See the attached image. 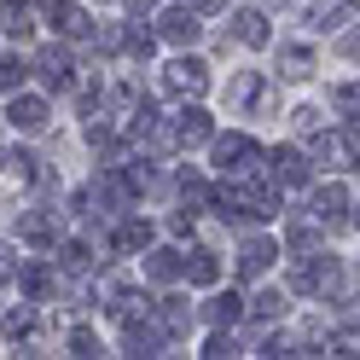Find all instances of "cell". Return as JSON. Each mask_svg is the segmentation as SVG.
Here are the masks:
<instances>
[{
    "instance_id": "1",
    "label": "cell",
    "mask_w": 360,
    "mask_h": 360,
    "mask_svg": "<svg viewBox=\"0 0 360 360\" xmlns=\"http://www.w3.org/2000/svg\"><path fill=\"white\" fill-rule=\"evenodd\" d=\"M215 204H221L227 221H274L279 215L274 186H262V180H250V174H227V186L215 192Z\"/></svg>"
},
{
    "instance_id": "2",
    "label": "cell",
    "mask_w": 360,
    "mask_h": 360,
    "mask_svg": "<svg viewBox=\"0 0 360 360\" xmlns=\"http://www.w3.org/2000/svg\"><path fill=\"white\" fill-rule=\"evenodd\" d=\"M337 285H343V267H337L331 250H297V262H290V290L297 297H337Z\"/></svg>"
},
{
    "instance_id": "3",
    "label": "cell",
    "mask_w": 360,
    "mask_h": 360,
    "mask_svg": "<svg viewBox=\"0 0 360 360\" xmlns=\"http://www.w3.org/2000/svg\"><path fill=\"white\" fill-rule=\"evenodd\" d=\"M227 105H233V117H262V110L274 105V82H267L262 70H233Z\"/></svg>"
},
{
    "instance_id": "4",
    "label": "cell",
    "mask_w": 360,
    "mask_h": 360,
    "mask_svg": "<svg viewBox=\"0 0 360 360\" xmlns=\"http://www.w3.org/2000/svg\"><path fill=\"white\" fill-rule=\"evenodd\" d=\"M122 343H128V354H163L169 331L157 326V314L146 320V308H140V314H122Z\"/></svg>"
},
{
    "instance_id": "5",
    "label": "cell",
    "mask_w": 360,
    "mask_h": 360,
    "mask_svg": "<svg viewBox=\"0 0 360 360\" xmlns=\"http://www.w3.org/2000/svg\"><path fill=\"white\" fill-rule=\"evenodd\" d=\"M163 87L174 99H198L210 87V64L204 58H174V64H163Z\"/></svg>"
},
{
    "instance_id": "6",
    "label": "cell",
    "mask_w": 360,
    "mask_h": 360,
    "mask_svg": "<svg viewBox=\"0 0 360 360\" xmlns=\"http://www.w3.org/2000/svg\"><path fill=\"white\" fill-rule=\"evenodd\" d=\"M256 157H262V146L250 140V134H221L215 140V169L221 174H250Z\"/></svg>"
},
{
    "instance_id": "7",
    "label": "cell",
    "mask_w": 360,
    "mask_h": 360,
    "mask_svg": "<svg viewBox=\"0 0 360 360\" xmlns=\"http://www.w3.org/2000/svg\"><path fill=\"white\" fill-rule=\"evenodd\" d=\"M198 35H204V24H198L192 6H163V12H157V41H169V47H192Z\"/></svg>"
},
{
    "instance_id": "8",
    "label": "cell",
    "mask_w": 360,
    "mask_h": 360,
    "mask_svg": "<svg viewBox=\"0 0 360 360\" xmlns=\"http://www.w3.org/2000/svg\"><path fill=\"white\" fill-rule=\"evenodd\" d=\"M35 76H41V87H47V94H70V87H76V58L64 53V47H41Z\"/></svg>"
},
{
    "instance_id": "9",
    "label": "cell",
    "mask_w": 360,
    "mask_h": 360,
    "mask_svg": "<svg viewBox=\"0 0 360 360\" xmlns=\"http://www.w3.org/2000/svg\"><path fill=\"white\" fill-rule=\"evenodd\" d=\"M308 215L320 221L326 233H331V227H343V221H349V192L337 186V180H326V186H314V198H308Z\"/></svg>"
},
{
    "instance_id": "10",
    "label": "cell",
    "mask_w": 360,
    "mask_h": 360,
    "mask_svg": "<svg viewBox=\"0 0 360 360\" xmlns=\"http://www.w3.org/2000/svg\"><path fill=\"white\" fill-rule=\"evenodd\" d=\"M204 140H215L210 110H198V105L174 110V122H169V146H204Z\"/></svg>"
},
{
    "instance_id": "11",
    "label": "cell",
    "mask_w": 360,
    "mask_h": 360,
    "mask_svg": "<svg viewBox=\"0 0 360 360\" xmlns=\"http://www.w3.org/2000/svg\"><path fill=\"white\" fill-rule=\"evenodd\" d=\"M267 169H274L279 186H308V157L297 146H279V151H267Z\"/></svg>"
},
{
    "instance_id": "12",
    "label": "cell",
    "mask_w": 360,
    "mask_h": 360,
    "mask_svg": "<svg viewBox=\"0 0 360 360\" xmlns=\"http://www.w3.org/2000/svg\"><path fill=\"white\" fill-rule=\"evenodd\" d=\"M110 250H117V256L151 250V221H146V215H128V221H117V233H110Z\"/></svg>"
},
{
    "instance_id": "13",
    "label": "cell",
    "mask_w": 360,
    "mask_h": 360,
    "mask_svg": "<svg viewBox=\"0 0 360 360\" xmlns=\"http://www.w3.org/2000/svg\"><path fill=\"white\" fill-rule=\"evenodd\" d=\"M47 18H53V30H58L64 41H82V35H94V24H87V12L76 6V0H53V6H47Z\"/></svg>"
},
{
    "instance_id": "14",
    "label": "cell",
    "mask_w": 360,
    "mask_h": 360,
    "mask_svg": "<svg viewBox=\"0 0 360 360\" xmlns=\"http://www.w3.org/2000/svg\"><path fill=\"white\" fill-rule=\"evenodd\" d=\"M35 331H41V308H35V302H24V308H12L6 320H0V337H6V343H18V349H24V343H30Z\"/></svg>"
},
{
    "instance_id": "15",
    "label": "cell",
    "mask_w": 360,
    "mask_h": 360,
    "mask_svg": "<svg viewBox=\"0 0 360 360\" xmlns=\"http://www.w3.org/2000/svg\"><path fill=\"white\" fill-rule=\"evenodd\" d=\"M18 238L35 244V250H47V244H58V221L47 210H24V221H18Z\"/></svg>"
},
{
    "instance_id": "16",
    "label": "cell",
    "mask_w": 360,
    "mask_h": 360,
    "mask_svg": "<svg viewBox=\"0 0 360 360\" xmlns=\"http://www.w3.org/2000/svg\"><path fill=\"white\" fill-rule=\"evenodd\" d=\"M6 122H12V128H24V134H41V128L53 122V117H47V99H30V94H24V99H12Z\"/></svg>"
},
{
    "instance_id": "17",
    "label": "cell",
    "mask_w": 360,
    "mask_h": 360,
    "mask_svg": "<svg viewBox=\"0 0 360 360\" xmlns=\"http://www.w3.org/2000/svg\"><path fill=\"white\" fill-rule=\"evenodd\" d=\"M354 12H360V0H314V6H308V24H314V30H337V24H349Z\"/></svg>"
},
{
    "instance_id": "18",
    "label": "cell",
    "mask_w": 360,
    "mask_h": 360,
    "mask_svg": "<svg viewBox=\"0 0 360 360\" xmlns=\"http://www.w3.org/2000/svg\"><path fill=\"white\" fill-rule=\"evenodd\" d=\"M274 256H279V244H267V238H250V244L238 250V274H244V279H262L267 267H274Z\"/></svg>"
},
{
    "instance_id": "19",
    "label": "cell",
    "mask_w": 360,
    "mask_h": 360,
    "mask_svg": "<svg viewBox=\"0 0 360 360\" xmlns=\"http://www.w3.org/2000/svg\"><path fill=\"white\" fill-rule=\"evenodd\" d=\"M151 314H157V326L169 331V343H174V337H180V331L192 326V308L180 302V297H157V302H151Z\"/></svg>"
},
{
    "instance_id": "20",
    "label": "cell",
    "mask_w": 360,
    "mask_h": 360,
    "mask_svg": "<svg viewBox=\"0 0 360 360\" xmlns=\"http://www.w3.org/2000/svg\"><path fill=\"white\" fill-rule=\"evenodd\" d=\"M180 274H186V256H180V250H151V256H146V279H151V285H169V279H180Z\"/></svg>"
},
{
    "instance_id": "21",
    "label": "cell",
    "mask_w": 360,
    "mask_h": 360,
    "mask_svg": "<svg viewBox=\"0 0 360 360\" xmlns=\"http://www.w3.org/2000/svg\"><path fill=\"white\" fill-rule=\"evenodd\" d=\"M0 30L24 41V35L35 30V6H30V0H0Z\"/></svg>"
},
{
    "instance_id": "22",
    "label": "cell",
    "mask_w": 360,
    "mask_h": 360,
    "mask_svg": "<svg viewBox=\"0 0 360 360\" xmlns=\"http://www.w3.org/2000/svg\"><path fill=\"white\" fill-rule=\"evenodd\" d=\"M279 76H285V82H308V76H314V53L297 47V41L279 47Z\"/></svg>"
},
{
    "instance_id": "23",
    "label": "cell",
    "mask_w": 360,
    "mask_h": 360,
    "mask_svg": "<svg viewBox=\"0 0 360 360\" xmlns=\"http://www.w3.org/2000/svg\"><path fill=\"white\" fill-rule=\"evenodd\" d=\"M238 314H244V297H238V290H221V297L204 302V320H210V326H233Z\"/></svg>"
},
{
    "instance_id": "24",
    "label": "cell",
    "mask_w": 360,
    "mask_h": 360,
    "mask_svg": "<svg viewBox=\"0 0 360 360\" xmlns=\"http://www.w3.org/2000/svg\"><path fill=\"white\" fill-rule=\"evenodd\" d=\"M285 308H290L285 290H256V297L244 302V314H256V320H285Z\"/></svg>"
},
{
    "instance_id": "25",
    "label": "cell",
    "mask_w": 360,
    "mask_h": 360,
    "mask_svg": "<svg viewBox=\"0 0 360 360\" xmlns=\"http://www.w3.org/2000/svg\"><path fill=\"white\" fill-rule=\"evenodd\" d=\"M233 35L244 41V47H267V18H262L256 6H250V12H238V18H233Z\"/></svg>"
},
{
    "instance_id": "26",
    "label": "cell",
    "mask_w": 360,
    "mask_h": 360,
    "mask_svg": "<svg viewBox=\"0 0 360 360\" xmlns=\"http://www.w3.org/2000/svg\"><path fill=\"white\" fill-rule=\"evenodd\" d=\"M186 279H192V285H215V279H221V262H215V250H192V262H186Z\"/></svg>"
},
{
    "instance_id": "27",
    "label": "cell",
    "mask_w": 360,
    "mask_h": 360,
    "mask_svg": "<svg viewBox=\"0 0 360 360\" xmlns=\"http://www.w3.org/2000/svg\"><path fill=\"white\" fill-rule=\"evenodd\" d=\"M53 285H58V279H53L41 262H35V267H24V297H30V302H47V297H53Z\"/></svg>"
},
{
    "instance_id": "28",
    "label": "cell",
    "mask_w": 360,
    "mask_h": 360,
    "mask_svg": "<svg viewBox=\"0 0 360 360\" xmlns=\"http://www.w3.org/2000/svg\"><path fill=\"white\" fill-rule=\"evenodd\" d=\"M180 204H186V210H204V204H210V186H204V174L180 169Z\"/></svg>"
},
{
    "instance_id": "29",
    "label": "cell",
    "mask_w": 360,
    "mask_h": 360,
    "mask_svg": "<svg viewBox=\"0 0 360 360\" xmlns=\"http://www.w3.org/2000/svg\"><path fill=\"white\" fill-rule=\"evenodd\" d=\"M122 47H128L134 58H140V64H146V58L157 53V30H140V24H134V30H122Z\"/></svg>"
},
{
    "instance_id": "30",
    "label": "cell",
    "mask_w": 360,
    "mask_h": 360,
    "mask_svg": "<svg viewBox=\"0 0 360 360\" xmlns=\"http://www.w3.org/2000/svg\"><path fill=\"white\" fill-rule=\"evenodd\" d=\"M58 262H64V274H94V250H87V244H64V250H58Z\"/></svg>"
},
{
    "instance_id": "31",
    "label": "cell",
    "mask_w": 360,
    "mask_h": 360,
    "mask_svg": "<svg viewBox=\"0 0 360 360\" xmlns=\"http://www.w3.org/2000/svg\"><path fill=\"white\" fill-rule=\"evenodd\" d=\"M331 105H337V117H349V122H360V82H343L331 94Z\"/></svg>"
},
{
    "instance_id": "32",
    "label": "cell",
    "mask_w": 360,
    "mask_h": 360,
    "mask_svg": "<svg viewBox=\"0 0 360 360\" xmlns=\"http://www.w3.org/2000/svg\"><path fill=\"white\" fill-rule=\"evenodd\" d=\"M6 169H12L18 180H41V174H47V169H41V157H35V151H12V157H6Z\"/></svg>"
},
{
    "instance_id": "33",
    "label": "cell",
    "mask_w": 360,
    "mask_h": 360,
    "mask_svg": "<svg viewBox=\"0 0 360 360\" xmlns=\"http://www.w3.org/2000/svg\"><path fill=\"white\" fill-rule=\"evenodd\" d=\"M30 64L24 58H0V94H18V82H24Z\"/></svg>"
},
{
    "instance_id": "34",
    "label": "cell",
    "mask_w": 360,
    "mask_h": 360,
    "mask_svg": "<svg viewBox=\"0 0 360 360\" xmlns=\"http://www.w3.org/2000/svg\"><path fill=\"white\" fill-rule=\"evenodd\" d=\"M70 354H105V343L94 331H70Z\"/></svg>"
},
{
    "instance_id": "35",
    "label": "cell",
    "mask_w": 360,
    "mask_h": 360,
    "mask_svg": "<svg viewBox=\"0 0 360 360\" xmlns=\"http://www.w3.org/2000/svg\"><path fill=\"white\" fill-rule=\"evenodd\" d=\"M94 41H99V53H117V47H122V30H117V24H99Z\"/></svg>"
},
{
    "instance_id": "36",
    "label": "cell",
    "mask_w": 360,
    "mask_h": 360,
    "mask_svg": "<svg viewBox=\"0 0 360 360\" xmlns=\"http://www.w3.org/2000/svg\"><path fill=\"white\" fill-rule=\"evenodd\" d=\"M337 53H343V58H354V64H360V24H354L349 35H337Z\"/></svg>"
},
{
    "instance_id": "37",
    "label": "cell",
    "mask_w": 360,
    "mask_h": 360,
    "mask_svg": "<svg viewBox=\"0 0 360 360\" xmlns=\"http://www.w3.org/2000/svg\"><path fill=\"white\" fill-rule=\"evenodd\" d=\"M233 349H238V343H233V337H227V331H215V337H210V343H204V354H215V360H221V354H233Z\"/></svg>"
},
{
    "instance_id": "38",
    "label": "cell",
    "mask_w": 360,
    "mask_h": 360,
    "mask_svg": "<svg viewBox=\"0 0 360 360\" xmlns=\"http://www.w3.org/2000/svg\"><path fill=\"white\" fill-rule=\"evenodd\" d=\"M290 122H297L302 134H314V128H320V110H314V105H302V110H297V117H290Z\"/></svg>"
},
{
    "instance_id": "39",
    "label": "cell",
    "mask_w": 360,
    "mask_h": 360,
    "mask_svg": "<svg viewBox=\"0 0 360 360\" xmlns=\"http://www.w3.org/2000/svg\"><path fill=\"white\" fill-rule=\"evenodd\" d=\"M12 274H18V262H12V250H0V285H6Z\"/></svg>"
},
{
    "instance_id": "40",
    "label": "cell",
    "mask_w": 360,
    "mask_h": 360,
    "mask_svg": "<svg viewBox=\"0 0 360 360\" xmlns=\"http://www.w3.org/2000/svg\"><path fill=\"white\" fill-rule=\"evenodd\" d=\"M186 6H192V12H221L227 0H186Z\"/></svg>"
},
{
    "instance_id": "41",
    "label": "cell",
    "mask_w": 360,
    "mask_h": 360,
    "mask_svg": "<svg viewBox=\"0 0 360 360\" xmlns=\"http://www.w3.org/2000/svg\"><path fill=\"white\" fill-rule=\"evenodd\" d=\"M134 6H151V0H134Z\"/></svg>"
},
{
    "instance_id": "42",
    "label": "cell",
    "mask_w": 360,
    "mask_h": 360,
    "mask_svg": "<svg viewBox=\"0 0 360 360\" xmlns=\"http://www.w3.org/2000/svg\"><path fill=\"white\" fill-rule=\"evenodd\" d=\"M354 227H360V210H354Z\"/></svg>"
}]
</instances>
